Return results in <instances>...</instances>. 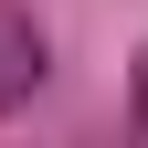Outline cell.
Masks as SVG:
<instances>
[{
    "label": "cell",
    "instance_id": "6da1fadb",
    "mask_svg": "<svg viewBox=\"0 0 148 148\" xmlns=\"http://www.w3.org/2000/svg\"><path fill=\"white\" fill-rule=\"evenodd\" d=\"M42 74H53V42H42V21H32L21 0H0V116H21V106L42 95Z\"/></svg>",
    "mask_w": 148,
    "mask_h": 148
}]
</instances>
